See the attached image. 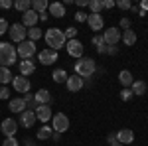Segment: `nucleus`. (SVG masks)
<instances>
[{
    "instance_id": "72a5a7b5",
    "label": "nucleus",
    "mask_w": 148,
    "mask_h": 146,
    "mask_svg": "<svg viewBox=\"0 0 148 146\" xmlns=\"http://www.w3.org/2000/svg\"><path fill=\"white\" fill-rule=\"evenodd\" d=\"M91 42H93V45H97V47H103V45H107V44H105V40H103V34H101V36H93Z\"/></svg>"
},
{
    "instance_id": "f8f14e48",
    "label": "nucleus",
    "mask_w": 148,
    "mask_h": 146,
    "mask_svg": "<svg viewBox=\"0 0 148 146\" xmlns=\"http://www.w3.org/2000/svg\"><path fill=\"white\" fill-rule=\"evenodd\" d=\"M34 112H36V119L42 121L44 124H47L49 121H51V117H53V112H51V109H49V105H40Z\"/></svg>"
},
{
    "instance_id": "4c0bfd02",
    "label": "nucleus",
    "mask_w": 148,
    "mask_h": 146,
    "mask_svg": "<svg viewBox=\"0 0 148 146\" xmlns=\"http://www.w3.org/2000/svg\"><path fill=\"white\" fill-rule=\"evenodd\" d=\"M8 28H10L8 22H6L4 18H0V36H2V34H8Z\"/></svg>"
},
{
    "instance_id": "423d86ee",
    "label": "nucleus",
    "mask_w": 148,
    "mask_h": 146,
    "mask_svg": "<svg viewBox=\"0 0 148 146\" xmlns=\"http://www.w3.org/2000/svg\"><path fill=\"white\" fill-rule=\"evenodd\" d=\"M8 36H10L12 42H18V44H22L24 40L28 38V30L24 28L22 24H12L10 28H8Z\"/></svg>"
},
{
    "instance_id": "b1692460",
    "label": "nucleus",
    "mask_w": 148,
    "mask_h": 146,
    "mask_svg": "<svg viewBox=\"0 0 148 146\" xmlns=\"http://www.w3.org/2000/svg\"><path fill=\"white\" fill-rule=\"evenodd\" d=\"M121 40L125 42V45H134V44H136V32H132V30H125L123 36H121Z\"/></svg>"
},
{
    "instance_id": "4be33fe9",
    "label": "nucleus",
    "mask_w": 148,
    "mask_h": 146,
    "mask_svg": "<svg viewBox=\"0 0 148 146\" xmlns=\"http://www.w3.org/2000/svg\"><path fill=\"white\" fill-rule=\"evenodd\" d=\"M34 99H36L38 105H49V101H51V93H49L47 89H40V91H36Z\"/></svg>"
},
{
    "instance_id": "9b49d317",
    "label": "nucleus",
    "mask_w": 148,
    "mask_h": 146,
    "mask_svg": "<svg viewBox=\"0 0 148 146\" xmlns=\"http://www.w3.org/2000/svg\"><path fill=\"white\" fill-rule=\"evenodd\" d=\"M12 87L18 93H30V79H26L24 75H16L12 77Z\"/></svg>"
},
{
    "instance_id": "a19ab883",
    "label": "nucleus",
    "mask_w": 148,
    "mask_h": 146,
    "mask_svg": "<svg viewBox=\"0 0 148 146\" xmlns=\"http://www.w3.org/2000/svg\"><path fill=\"white\" fill-rule=\"evenodd\" d=\"M114 6H116L114 0H105V2H103V10H111V8H114Z\"/></svg>"
},
{
    "instance_id": "0eeeda50",
    "label": "nucleus",
    "mask_w": 148,
    "mask_h": 146,
    "mask_svg": "<svg viewBox=\"0 0 148 146\" xmlns=\"http://www.w3.org/2000/svg\"><path fill=\"white\" fill-rule=\"evenodd\" d=\"M121 36H123L121 28L111 26V28H107V30L103 32V40H105V44H107V45H116L119 42H121Z\"/></svg>"
},
{
    "instance_id": "412c9836",
    "label": "nucleus",
    "mask_w": 148,
    "mask_h": 146,
    "mask_svg": "<svg viewBox=\"0 0 148 146\" xmlns=\"http://www.w3.org/2000/svg\"><path fill=\"white\" fill-rule=\"evenodd\" d=\"M119 81H121L123 89H130V87H132V83H134V77H132V73H130V71L123 69V71L119 73Z\"/></svg>"
},
{
    "instance_id": "ea45409f",
    "label": "nucleus",
    "mask_w": 148,
    "mask_h": 146,
    "mask_svg": "<svg viewBox=\"0 0 148 146\" xmlns=\"http://www.w3.org/2000/svg\"><path fill=\"white\" fill-rule=\"evenodd\" d=\"M0 8L10 10V8H14V2H12V0H0Z\"/></svg>"
},
{
    "instance_id": "37998d69",
    "label": "nucleus",
    "mask_w": 148,
    "mask_h": 146,
    "mask_svg": "<svg viewBox=\"0 0 148 146\" xmlns=\"http://www.w3.org/2000/svg\"><path fill=\"white\" fill-rule=\"evenodd\" d=\"M107 53H109V56H116V53H119L116 45H107Z\"/></svg>"
},
{
    "instance_id": "9d476101",
    "label": "nucleus",
    "mask_w": 148,
    "mask_h": 146,
    "mask_svg": "<svg viewBox=\"0 0 148 146\" xmlns=\"http://www.w3.org/2000/svg\"><path fill=\"white\" fill-rule=\"evenodd\" d=\"M65 47H67V53L71 57H77V59L83 57V44H81L77 38L75 40H69L67 44H65Z\"/></svg>"
},
{
    "instance_id": "f704fd0d",
    "label": "nucleus",
    "mask_w": 148,
    "mask_h": 146,
    "mask_svg": "<svg viewBox=\"0 0 148 146\" xmlns=\"http://www.w3.org/2000/svg\"><path fill=\"white\" fill-rule=\"evenodd\" d=\"M132 97H134V95H132V91H130V89H123V91H121V99H123V101H130Z\"/></svg>"
},
{
    "instance_id": "ddd939ff",
    "label": "nucleus",
    "mask_w": 148,
    "mask_h": 146,
    "mask_svg": "<svg viewBox=\"0 0 148 146\" xmlns=\"http://www.w3.org/2000/svg\"><path fill=\"white\" fill-rule=\"evenodd\" d=\"M38 22H40L38 12L28 10V12H24V14H22V26H24V28H34V26H38Z\"/></svg>"
},
{
    "instance_id": "2f4dec72",
    "label": "nucleus",
    "mask_w": 148,
    "mask_h": 146,
    "mask_svg": "<svg viewBox=\"0 0 148 146\" xmlns=\"http://www.w3.org/2000/svg\"><path fill=\"white\" fill-rule=\"evenodd\" d=\"M63 34H65V40H75V36H77V28H73V26H69L67 30H65V32H63Z\"/></svg>"
},
{
    "instance_id": "393cba45",
    "label": "nucleus",
    "mask_w": 148,
    "mask_h": 146,
    "mask_svg": "<svg viewBox=\"0 0 148 146\" xmlns=\"http://www.w3.org/2000/svg\"><path fill=\"white\" fill-rule=\"evenodd\" d=\"M40 38H44V30H42V28H38V26L28 28V40H30V42H36V40H40Z\"/></svg>"
},
{
    "instance_id": "864d4df0",
    "label": "nucleus",
    "mask_w": 148,
    "mask_h": 146,
    "mask_svg": "<svg viewBox=\"0 0 148 146\" xmlns=\"http://www.w3.org/2000/svg\"><path fill=\"white\" fill-rule=\"evenodd\" d=\"M97 51H99V53H107V45H103V47H97Z\"/></svg>"
},
{
    "instance_id": "bb28decb",
    "label": "nucleus",
    "mask_w": 148,
    "mask_h": 146,
    "mask_svg": "<svg viewBox=\"0 0 148 146\" xmlns=\"http://www.w3.org/2000/svg\"><path fill=\"white\" fill-rule=\"evenodd\" d=\"M51 134H53V128H51V126H42V128H38V138H40V140H49V138H51Z\"/></svg>"
},
{
    "instance_id": "20e7f679",
    "label": "nucleus",
    "mask_w": 148,
    "mask_h": 146,
    "mask_svg": "<svg viewBox=\"0 0 148 146\" xmlns=\"http://www.w3.org/2000/svg\"><path fill=\"white\" fill-rule=\"evenodd\" d=\"M51 128H53V132H59V134L67 132L69 130V119L63 112H56L51 117Z\"/></svg>"
},
{
    "instance_id": "c756f323",
    "label": "nucleus",
    "mask_w": 148,
    "mask_h": 146,
    "mask_svg": "<svg viewBox=\"0 0 148 146\" xmlns=\"http://www.w3.org/2000/svg\"><path fill=\"white\" fill-rule=\"evenodd\" d=\"M32 10L38 12V14L46 12L47 10V2H46V0H32Z\"/></svg>"
},
{
    "instance_id": "c85d7f7f",
    "label": "nucleus",
    "mask_w": 148,
    "mask_h": 146,
    "mask_svg": "<svg viewBox=\"0 0 148 146\" xmlns=\"http://www.w3.org/2000/svg\"><path fill=\"white\" fill-rule=\"evenodd\" d=\"M14 8L24 14V12L32 10V0H18V2H14Z\"/></svg>"
},
{
    "instance_id": "7ed1b4c3",
    "label": "nucleus",
    "mask_w": 148,
    "mask_h": 146,
    "mask_svg": "<svg viewBox=\"0 0 148 146\" xmlns=\"http://www.w3.org/2000/svg\"><path fill=\"white\" fill-rule=\"evenodd\" d=\"M95 71H97L95 59H91V57H81V59H77V63H75V75L87 79V77H93Z\"/></svg>"
},
{
    "instance_id": "a211bd4d",
    "label": "nucleus",
    "mask_w": 148,
    "mask_h": 146,
    "mask_svg": "<svg viewBox=\"0 0 148 146\" xmlns=\"http://www.w3.org/2000/svg\"><path fill=\"white\" fill-rule=\"evenodd\" d=\"M18 69H20V75L28 77V75H32V73L36 71V63L32 61V59H22V61L18 63Z\"/></svg>"
},
{
    "instance_id": "c9c22d12",
    "label": "nucleus",
    "mask_w": 148,
    "mask_h": 146,
    "mask_svg": "<svg viewBox=\"0 0 148 146\" xmlns=\"http://www.w3.org/2000/svg\"><path fill=\"white\" fill-rule=\"evenodd\" d=\"M2 146H20V142L16 140V136H12V138H4Z\"/></svg>"
},
{
    "instance_id": "09e8293b",
    "label": "nucleus",
    "mask_w": 148,
    "mask_h": 146,
    "mask_svg": "<svg viewBox=\"0 0 148 146\" xmlns=\"http://www.w3.org/2000/svg\"><path fill=\"white\" fill-rule=\"evenodd\" d=\"M22 144H24V146H36V142L32 140V138H26V140H24Z\"/></svg>"
},
{
    "instance_id": "dca6fc26",
    "label": "nucleus",
    "mask_w": 148,
    "mask_h": 146,
    "mask_svg": "<svg viewBox=\"0 0 148 146\" xmlns=\"http://www.w3.org/2000/svg\"><path fill=\"white\" fill-rule=\"evenodd\" d=\"M116 140L121 142V144H132L134 142V132L130 130V128H121L119 132H116Z\"/></svg>"
},
{
    "instance_id": "f257e3e1",
    "label": "nucleus",
    "mask_w": 148,
    "mask_h": 146,
    "mask_svg": "<svg viewBox=\"0 0 148 146\" xmlns=\"http://www.w3.org/2000/svg\"><path fill=\"white\" fill-rule=\"evenodd\" d=\"M44 38H46V44L49 49H61L63 45L67 44V40H65V34H63V30H59V28H49L47 32H44Z\"/></svg>"
},
{
    "instance_id": "603ef678",
    "label": "nucleus",
    "mask_w": 148,
    "mask_h": 146,
    "mask_svg": "<svg viewBox=\"0 0 148 146\" xmlns=\"http://www.w3.org/2000/svg\"><path fill=\"white\" fill-rule=\"evenodd\" d=\"M59 138H61V134H59V132H53V134H51V140H56V142L59 140Z\"/></svg>"
},
{
    "instance_id": "4468645a",
    "label": "nucleus",
    "mask_w": 148,
    "mask_h": 146,
    "mask_svg": "<svg viewBox=\"0 0 148 146\" xmlns=\"http://www.w3.org/2000/svg\"><path fill=\"white\" fill-rule=\"evenodd\" d=\"M65 85H67V89L71 91V93H75V91H81L83 87H85V83H83V77H79V75H69L67 81H65Z\"/></svg>"
},
{
    "instance_id": "49530a36",
    "label": "nucleus",
    "mask_w": 148,
    "mask_h": 146,
    "mask_svg": "<svg viewBox=\"0 0 148 146\" xmlns=\"http://www.w3.org/2000/svg\"><path fill=\"white\" fill-rule=\"evenodd\" d=\"M75 4H77L79 8H83V6H89V0H75Z\"/></svg>"
},
{
    "instance_id": "a18cd8bd",
    "label": "nucleus",
    "mask_w": 148,
    "mask_h": 146,
    "mask_svg": "<svg viewBox=\"0 0 148 146\" xmlns=\"http://www.w3.org/2000/svg\"><path fill=\"white\" fill-rule=\"evenodd\" d=\"M24 101H26V105H28V103H32L34 101V95H30V93H24V97H22Z\"/></svg>"
},
{
    "instance_id": "de8ad7c7",
    "label": "nucleus",
    "mask_w": 148,
    "mask_h": 146,
    "mask_svg": "<svg viewBox=\"0 0 148 146\" xmlns=\"http://www.w3.org/2000/svg\"><path fill=\"white\" fill-rule=\"evenodd\" d=\"M140 10L148 12V0H142V2H140Z\"/></svg>"
},
{
    "instance_id": "6e6552de",
    "label": "nucleus",
    "mask_w": 148,
    "mask_h": 146,
    "mask_svg": "<svg viewBox=\"0 0 148 146\" xmlns=\"http://www.w3.org/2000/svg\"><path fill=\"white\" fill-rule=\"evenodd\" d=\"M0 130H2V134L6 136V138L16 136V130H18V123H16V119H4L2 124H0Z\"/></svg>"
},
{
    "instance_id": "5fc2aeb1",
    "label": "nucleus",
    "mask_w": 148,
    "mask_h": 146,
    "mask_svg": "<svg viewBox=\"0 0 148 146\" xmlns=\"http://www.w3.org/2000/svg\"><path fill=\"white\" fill-rule=\"evenodd\" d=\"M111 146H123V144H121V142H114V144H111Z\"/></svg>"
},
{
    "instance_id": "58836bf2",
    "label": "nucleus",
    "mask_w": 148,
    "mask_h": 146,
    "mask_svg": "<svg viewBox=\"0 0 148 146\" xmlns=\"http://www.w3.org/2000/svg\"><path fill=\"white\" fill-rule=\"evenodd\" d=\"M87 16H89V14H85V12L77 10V14H75V16H73V18H75V20H77V22H87Z\"/></svg>"
},
{
    "instance_id": "473e14b6",
    "label": "nucleus",
    "mask_w": 148,
    "mask_h": 146,
    "mask_svg": "<svg viewBox=\"0 0 148 146\" xmlns=\"http://www.w3.org/2000/svg\"><path fill=\"white\" fill-rule=\"evenodd\" d=\"M116 6H119L121 10H130V8H132L130 0H119V2H116Z\"/></svg>"
},
{
    "instance_id": "1a4fd4ad",
    "label": "nucleus",
    "mask_w": 148,
    "mask_h": 146,
    "mask_svg": "<svg viewBox=\"0 0 148 146\" xmlns=\"http://www.w3.org/2000/svg\"><path fill=\"white\" fill-rule=\"evenodd\" d=\"M38 59H40L42 65H53V63L57 61V51L46 47V49H42V51L38 53Z\"/></svg>"
},
{
    "instance_id": "39448f33",
    "label": "nucleus",
    "mask_w": 148,
    "mask_h": 146,
    "mask_svg": "<svg viewBox=\"0 0 148 146\" xmlns=\"http://www.w3.org/2000/svg\"><path fill=\"white\" fill-rule=\"evenodd\" d=\"M16 53L22 57V59H32L36 53V42H30V40H24L22 44H18L16 47Z\"/></svg>"
},
{
    "instance_id": "e433bc0d",
    "label": "nucleus",
    "mask_w": 148,
    "mask_h": 146,
    "mask_svg": "<svg viewBox=\"0 0 148 146\" xmlns=\"http://www.w3.org/2000/svg\"><path fill=\"white\" fill-rule=\"evenodd\" d=\"M0 99H2V101H4V99H10V89L4 87V85L0 87Z\"/></svg>"
},
{
    "instance_id": "c03bdc74",
    "label": "nucleus",
    "mask_w": 148,
    "mask_h": 146,
    "mask_svg": "<svg viewBox=\"0 0 148 146\" xmlns=\"http://www.w3.org/2000/svg\"><path fill=\"white\" fill-rule=\"evenodd\" d=\"M107 140H109V144H114V142H119V140H116V132H111V134L107 136Z\"/></svg>"
},
{
    "instance_id": "3c124183",
    "label": "nucleus",
    "mask_w": 148,
    "mask_h": 146,
    "mask_svg": "<svg viewBox=\"0 0 148 146\" xmlns=\"http://www.w3.org/2000/svg\"><path fill=\"white\" fill-rule=\"evenodd\" d=\"M38 16H40V20H42V22H46V20H47V10L42 12V14H38Z\"/></svg>"
},
{
    "instance_id": "f3484780",
    "label": "nucleus",
    "mask_w": 148,
    "mask_h": 146,
    "mask_svg": "<svg viewBox=\"0 0 148 146\" xmlns=\"http://www.w3.org/2000/svg\"><path fill=\"white\" fill-rule=\"evenodd\" d=\"M36 121H38V119H36L34 111H28V109H26V111L20 114V124H22L24 128H32V126L36 124Z\"/></svg>"
},
{
    "instance_id": "2eb2a0df",
    "label": "nucleus",
    "mask_w": 148,
    "mask_h": 146,
    "mask_svg": "<svg viewBox=\"0 0 148 146\" xmlns=\"http://www.w3.org/2000/svg\"><path fill=\"white\" fill-rule=\"evenodd\" d=\"M87 26L91 28L93 32H99V30H103V26H105V22H103V16H101V14H89V16H87Z\"/></svg>"
},
{
    "instance_id": "7c9ffc66",
    "label": "nucleus",
    "mask_w": 148,
    "mask_h": 146,
    "mask_svg": "<svg viewBox=\"0 0 148 146\" xmlns=\"http://www.w3.org/2000/svg\"><path fill=\"white\" fill-rule=\"evenodd\" d=\"M89 8H91V14H101L103 2L101 0H89Z\"/></svg>"
},
{
    "instance_id": "5701e85b",
    "label": "nucleus",
    "mask_w": 148,
    "mask_h": 146,
    "mask_svg": "<svg viewBox=\"0 0 148 146\" xmlns=\"http://www.w3.org/2000/svg\"><path fill=\"white\" fill-rule=\"evenodd\" d=\"M130 91H132V95L142 97V95L148 91V85L144 83V81H134V83H132V87H130Z\"/></svg>"
},
{
    "instance_id": "cd10ccee",
    "label": "nucleus",
    "mask_w": 148,
    "mask_h": 146,
    "mask_svg": "<svg viewBox=\"0 0 148 146\" xmlns=\"http://www.w3.org/2000/svg\"><path fill=\"white\" fill-rule=\"evenodd\" d=\"M12 71L10 67H0V85H6V83H12Z\"/></svg>"
},
{
    "instance_id": "6ab92c4d",
    "label": "nucleus",
    "mask_w": 148,
    "mask_h": 146,
    "mask_svg": "<svg viewBox=\"0 0 148 146\" xmlns=\"http://www.w3.org/2000/svg\"><path fill=\"white\" fill-rule=\"evenodd\" d=\"M47 12H49V16H53V18H63V16H65V4H61V2H51V4L47 6Z\"/></svg>"
},
{
    "instance_id": "aec40b11",
    "label": "nucleus",
    "mask_w": 148,
    "mask_h": 146,
    "mask_svg": "<svg viewBox=\"0 0 148 146\" xmlns=\"http://www.w3.org/2000/svg\"><path fill=\"white\" fill-rule=\"evenodd\" d=\"M8 109H10L12 112L22 114V112L28 109V105H26V101H24V99H10V101H8Z\"/></svg>"
},
{
    "instance_id": "8fccbe9b",
    "label": "nucleus",
    "mask_w": 148,
    "mask_h": 146,
    "mask_svg": "<svg viewBox=\"0 0 148 146\" xmlns=\"http://www.w3.org/2000/svg\"><path fill=\"white\" fill-rule=\"evenodd\" d=\"M83 83H85V87H91V85H93V79L87 77V79H83Z\"/></svg>"
},
{
    "instance_id": "a878e982",
    "label": "nucleus",
    "mask_w": 148,
    "mask_h": 146,
    "mask_svg": "<svg viewBox=\"0 0 148 146\" xmlns=\"http://www.w3.org/2000/svg\"><path fill=\"white\" fill-rule=\"evenodd\" d=\"M67 71L65 69H53V73H51V79L56 81V83H65L67 81Z\"/></svg>"
},
{
    "instance_id": "f03ea898",
    "label": "nucleus",
    "mask_w": 148,
    "mask_h": 146,
    "mask_svg": "<svg viewBox=\"0 0 148 146\" xmlns=\"http://www.w3.org/2000/svg\"><path fill=\"white\" fill-rule=\"evenodd\" d=\"M16 47L10 42H0V67H10L16 63Z\"/></svg>"
},
{
    "instance_id": "79ce46f5",
    "label": "nucleus",
    "mask_w": 148,
    "mask_h": 146,
    "mask_svg": "<svg viewBox=\"0 0 148 146\" xmlns=\"http://www.w3.org/2000/svg\"><path fill=\"white\" fill-rule=\"evenodd\" d=\"M121 30H123V32H125V30H130V20H128V18H123V20H121Z\"/></svg>"
}]
</instances>
